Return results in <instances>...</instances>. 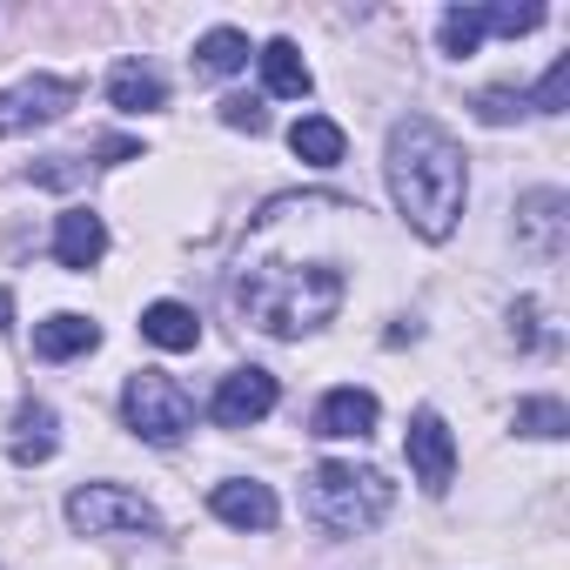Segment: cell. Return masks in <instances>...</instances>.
<instances>
[{"mask_svg": "<svg viewBox=\"0 0 570 570\" xmlns=\"http://www.w3.org/2000/svg\"><path fill=\"white\" fill-rule=\"evenodd\" d=\"M390 195L403 208V222L423 235V242H450L456 215H463V195H470V168H463V148L430 121V115H403L390 128Z\"/></svg>", "mask_w": 570, "mask_h": 570, "instance_id": "obj_1", "label": "cell"}, {"mask_svg": "<svg viewBox=\"0 0 570 570\" xmlns=\"http://www.w3.org/2000/svg\"><path fill=\"white\" fill-rule=\"evenodd\" d=\"M235 309L262 336H309L343 309V275L330 262H255L235 282Z\"/></svg>", "mask_w": 570, "mask_h": 570, "instance_id": "obj_2", "label": "cell"}, {"mask_svg": "<svg viewBox=\"0 0 570 570\" xmlns=\"http://www.w3.org/2000/svg\"><path fill=\"white\" fill-rule=\"evenodd\" d=\"M396 503V483L370 463H316L309 470V517L330 530V537H363L390 517Z\"/></svg>", "mask_w": 570, "mask_h": 570, "instance_id": "obj_3", "label": "cell"}, {"mask_svg": "<svg viewBox=\"0 0 570 570\" xmlns=\"http://www.w3.org/2000/svg\"><path fill=\"white\" fill-rule=\"evenodd\" d=\"M121 416H128V430H135L141 443L168 450V443H181V436H188L195 403H188V390H181L175 376L141 370V376H128V390H121Z\"/></svg>", "mask_w": 570, "mask_h": 570, "instance_id": "obj_4", "label": "cell"}, {"mask_svg": "<svg viewBox=\"0 0 570 570\" xmlns=\"http://www.w3.org/2000/svg\"><path fill=\"white\" fill-rule=\"evenodd\" d=\"M68 523H75L81 537H161L155 503H141V497L121 490V483H81V490L68 497Z\"/></svg>", "mask_w": 570, "mask_h": 570, "instance_id": "obj_5", "label": "cell"}, {"mask_svg": "<svg viewBox=\"0 0 570 570\" xmlns=\"http://www.w3.org/2000/svg\"><path fill=\"white\" fill-rule=\"evenodd\" d=\"M75 101H81V88H75V81H61V75H35V81L8 88V95H0V141H8V135H28V128H48V121H61Z\"/></svg>", "mask_w": 570, "mask_h": 570, "instance_id": "obj_6", "label": "cell"}, {"mask_svg": "<svg viewBox=\"0 0 570 570\" xmlns=\"http://www.w3.org/2000/svg\"><path fill=\"white\" fill-rule=\"evenodd\" d=\"M403 450H410L416 483H423L430 497H443V490H450V476H456V443H450V423H443L436 410H416V416H410Z\"/></svg>", "mask_w": 570, "mask_h": 570, "instance_id": "obj_7", "label": "cell"}, {"mask_svg": "<svg viewBox=\"0 0 570 570\" xmlns=\"http://www.w3.org/2000/svg\"><path fill=\"white\" fill-rule=\"evenodd\" d=\"M275 376L268 370H228L222 376V390H215V403H208V416L222 423V430H248V423H262L268 410H275Z\"/></svg>", "mask_w": 570, "mask_h": 570, "instance_id": "obj_8", "label": "cell"}, {"mask_svg": "<svg viewBox=\"0 0 570 570\" xmlns=\"http://www.w3.org/2000/svg\"><path fill=\"white\" fill-rule=\"evenodd\" d=\"M376 416H383V403L370 396V390H356V383H343V390H330L323 403H316V436H330V443H363L370 430H376Z\"/></svg>", "mask_w": 570, "mask_h": 570, "instance_id": "obj_9", "label": "cell"}, {"mask_svg": "<svg viewBox=\"0 0 570 570\" xmlns=\"http://www.w3.org/2000/svg\"><path fill=\"white\" fill-rule=\"evenodd\" d=\"M563 195L557 188H537V195H523L517 202V235H523V248L537 255V262H557L563 255Z\"/></svg>", "mask_w": 570, "mask_h": 570, "instance_id": "obj_10", "label": "cell"}, {"mask_svg": "<svg viewBox=\"0 0 570 570\" xmlns=\"http://www.w3.org/2000/svg\"><path fill=\"white\" fill-rule=\"evenodd\" d=\"M208 510H215L222 523H235V530H275V517H282L275 490H268V483H248V476L215 483V490H208Z\"/></svg>", "mask_w": 570, "mask_h": 570, "instance_id": "obj_11", "label": "cell"}, {"mask_svg": "<svg viewBox=\"0 0 570 570\" xmlns=\"http://www.w3.org/2000/svg\"><path fill=\"white\" fill-rule=\"evenodd\" d=\"M101 255H108V222H101L95 208H68V215L55 222V262L75 268V275H88Z\"/></svg>", "mask_w": 570, "mask_h": 570, "instance_id": "obj_12", "label": "cell"}, {"mask_svg": "<svg viewBox=\"0 0 570 570\" xmlns=\"http://www.w3.org/2000/svg\"><path fill=\"white\" fill-rule=\"evenodd\" d=\"M55 443H61V416H55L48 403H21V410H14V436H8L14 463H48Z\"/></svg>", "mask_w": 570, "mask_h": 570, "instance_id": "obj_13", "label": "cell"}, {"mask_svg": "<svg viewBox=\"0 0 570 570\" xmlns=\"http://www.w3.org/2000/svg\"><path fill=\"white\" fill-rule=\"evenodd\" d=\"M255 61H262L268 95H282V101H303V95L316 88V75H309V61H303V48H296V41H268Z\"/></svg>", "mask_w": 570, "mask_h": 570, "instance_id": "obj_14", "label": "cell"}, {"mask_svg": "<svg viewBox=\"0 0 570 570\" xmlns=\"http://www.w3.org/2000/svg\"><path fill=\"white\" fill-rule=\"evenodd\" d=\"M108 101H115L121 115H148V108L168 101V81H161L155 68H141V61H121V68L108 75Z\"/></svg>", "mask_w": 570, "mask_h": 570, "instance_id": "obj_15", "label": "cell"}, {"mask_svg": "<svg viewBox=\"0 0 570 570\" xmlns=\"http://www.w3.org/2000/svg\"><path fill=\"white\" fill-rule=\"evenodd\" d=\"M95 343H101V330H95L88 316H68V309H61V316H48V323H35V350H41L48 363H68V356H88Z\"/></svg>", "mask_w": 570, "mask_h": 570, "instance_id": "obj_16", "label": "cell"}, {"mask_svg": "<svg viewBox=\"0 0 570 570\" xmlns=\"http://www.w3.org/2000/svg\"><path fill=\"white\" fill-rule=\"evenodd\" d=\"M141 336H148L155 350H195V343H202V323H195L188 303H148V309H141Z\"/></svg>", "mask_w": 570, "mask_h": 570, "instance_id": "obj_17", "label": "cell"}, {"mask_svg": "<svg viewBox=\"0 0 570 570\" xmlns=\"http://www.w3.org/2000/svg\"><path fill=\"white\" fill-rule=\"evenodd\" d=\"M289 148H296V155H303L309 168H336L350 141H343V128H336L330 115H303V121L289 128Z\"/></svg>", "mask_w": 570, "mask_h": 570, "instance_id": "obj_18", "label": "cell"}, {"mask_svg": "<svg viewBox=\"0 0 570 570\" xmlns=\"http://www.w3.org/2000/svg\"><path fill=\"white\" fill-rule=\"evenodd\" d=\"M195 55H202L208 75H235V68H248V35H235V28H208V35L195 41Z\"/></svg>", "mask_w": 570, "mask_h": 570, "instance_id": "obj_19", "label": "cell"}, {"mask_svg": "<svg viewBox=\"0 0 570 570\" xmlns=\"http://www.w3.org/2000/svg\"><path fill=\"white\" fill-rule=\"evenodd\" d=\"M517 430L523 436H563L570 430V410L557 396H530V403H517Z\"/></svg>", "mask_w": 570, "mask_h": 570, "instance_id": "obj_20", "label": "cell"}, {"mask_svg": "<svg viewBox=\"0 0 570 570\" xmlns=\"http://www.w3.org/2000/svg\"><path fill=\"white\" fill-rule=\"evenodd\" d=\"M476 48H483V14H476V8H450V14H443V55L463 61V55H476Z\"/></svg>", "mask_w": 570, "mask_h": 570, "instance_id": "obj_21", "label": "cell"}, {"mask_svg": "<svg viewBox=\"0 0 570 570\" xmlns=\"http://www.w3.org/2000/svg\"><path fill=\"white\" fill-rule=\"evenodd\" d=\"M483 14V35H530V28H543V8H476Z\"/></svg>", "mask_w": 570, "mask_h": 570, "instance_id": "obj_22", "label": "cell"}, {"mask_svg": "<svg viewBox=\"0 0 570 570\" xmlns=\"http://www.w3.org/2000/svg\"><path fill=\"white\" fill-rule=\"evenodd\" d=\"M523 108H530V101H523V95H510V88H483V95H476V121H490V128L517 121Z\"/></svg>", "mask_w": 570, "mask_h": 570, "instance_id": "obj_23", "label": "cell"}, {"mask_svg": "<svg viewBox=\"0 0 570 570\" xmlns=\"http://www.w3.org/2000/svg\"><path fill=\"white\" fill-rule=\"evenodd\" d=\"M222 121H228V128H248V135H268V108H262L255 95H228V101H222Z\"/></svg>", "mask_w": 570, "mask_h": 570, "instance_id": "obj_24", "label": "cell"}, {"mask_svg": "<svg viewBox=\"0 0 570 570\" xmlns=\"http://www.w3.org/2000/svg\"><path fill=\"white\" fill-rule=\"evenodd\" d=\"M563 88H570V55H563V61H550V75H543V88H537V101H530V108H537V115H557V108H563Z\"/></svg>", "mask_w": 570, "mask_h": 570, "instance_id": "obj_25", "label": "cell"}, {"mask_svg": "<svg viewBox=\"0 0 570 570\" xmlns=\"http://www.w3.org/2000/svg\"><path fill=\"white\" fill-rule=\"evenodd\" d=\"M510 323H517V350H530V343H537V303H517Z\"/></svg>", "mask_w": 570, "mask_h": 570, "instance_id": "obj_26", "label": "cell"}, {"mask_svg": "<svg viewBox=\"0 0 570 570\" xmlns=\"http://www.w3.org/2000/svg\"><path fill=\"white\" fill-rule=\"evenodd\" d=\"M8 316H14V303H8V289H0V330H8Z\"/></svg>", "mask_w": 570, "mask_h": 570, "instance_id": "obj_27", "label": "cell"}]
</instances>
